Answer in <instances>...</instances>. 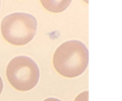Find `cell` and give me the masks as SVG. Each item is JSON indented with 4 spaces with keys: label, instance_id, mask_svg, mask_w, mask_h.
Returning a JSON list of instances; mask_svg holds the SVG:
<instances>
[{
    "label": "cell",
    "instance_id": "cell-7",
    "mask_svg": "<svg viewBox=\"0 0 122 101\" xmlns=\"http://www.w3.org/2000/svg\"><path fill=\"white\" fill-rule=\"evenodd\" d=\"M3 82H2V80L1 78V76H0V95L1 94L2 91V89H3Z\"/></svg>",
    "mask_w": 122,
    "mask_h": 101
},
{
    "label": "cell",
    "instance_id": "cell-5",
    "mask_svg": "<svg viewBox=\"0 0 122 101\" xmlns=\"http://www.w3.org/2000/svg\"><path fill=\"white\" fill-rule=\"evenodd\" d=\"M75 101H88V91L80 93L75 99Z\"/></svg>",
    "mask_w": 122,
    "mask_h": 101
},
{
    "label": "cell",
    "instance_id": "cell-4",
    "mask_svg": "<svg viewBox=\"0 0 122 101\" xmlns=\"http://www.w3.org/2000/svg\"><path fill=\"white\" fill-rule=\"evenodd\" d=\"M61 2V1H59L58 4L54 5V4H50L47 1H41V2L43 4V5H44L45 8H47L48 10L51 11L52 12H58L57 8V7H58V8H59L60 10L61 11L64 10L69 5V4H70V2H71V1H64L63 3H62L61 4H60V3Z\"/></svg>",
    "mask_w": 122,
    "mask_h": 101
},
{
    "label": "cell",
    "instance_id": "cell-6",
    "mask_svg": "<svg viewBox=\"0 0 122 101\" xmlns=\"http://www.w3.org/2000/svg\"><path fill=\"white\" fill-rule=\"evenodd\" d=\"M43 101H62L61 100L58 99L57 98H54V97H50V98H47L46 99L44 100Z\"/></svg>",
    "mask_w": 122,
    "mask_h": 101
},
{
    "label": "cell",
    "instance_id": "cell-8",
    "mask_svg": "<svg viewBox=\"0 0 122 101\" xmlns=\"http://www.w3.org/2000/svg\"><path fill=\"white\" fill-rule=\"evenodd\" d=\"M0 5H1V1H0Z\"/></svg>",
    "mask_w": 122,
    "mask_h": 101
},
{
    "label": "cell",
    "instance_id": "cell-3",
    "mask_svg": "<svg viewBox=\"0 0 122 101\" xmlns=\"http://www.w3.org/2000/svg\"><path fill=\"white\" fill-rule=\"evenodd\" d=\"M6 74L13 87L24 91L36 86L40 72L38 65L33 59L26 56H18L8 63Z\"/></svg>",
    "mask_w": 122,
    "mask_h": 101
},
{
    "label": "cell",
    "instance_id": "cell-1",
    "mask_svg": "<svg viewBox=\"0 0 122 101\" xmlns=\"http://www.w3.org/2000/svg\"><path fill=\"white\" fill-rule=\"evenodd\" d=\"M89 62L88 49L81 41L72 40L62 43L55 52L53 64L56 71L69 78L82 74Z\"/></svg>",
    "mask_w": 122,
    "mask_h": 101
},
{
    "label": "cell",
    "instance_id": "cell-2",
    "mask_svg": "<svg viewBox=\"0 0 122 101\" xmlns=\"http://www.w3.org/2000/svg\"><path fill=\"white\" fill-rule=\"evenodd\" d=\"M36 31V19L27 13L9 14L5 17L1 22L2 36L12 45H26L33 39Z\"/></svg>",
    "mask_w": 122,
    "mask_h": 101
}]
</instances>
